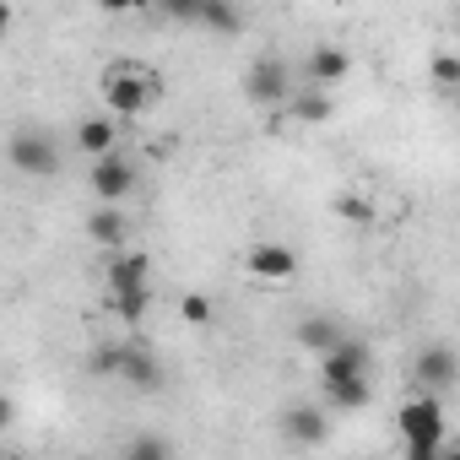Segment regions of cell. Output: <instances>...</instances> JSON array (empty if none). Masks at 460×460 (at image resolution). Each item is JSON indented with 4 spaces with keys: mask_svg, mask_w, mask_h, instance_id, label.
Listing matches in <instances>:
<instances>
[{
    "mask_svg": "<svg viewBox=\"0 0 460 460\" xmlns=\"http://www.w3.org/2000/svg\"><path fill=\"white\" fill-rule=\"evenodd\" d=\"M395 428H401V444H406L411 460H433V455L444 449V433H449L444 401H438L433 390H417V395L395 411Z\"/></svg>",
    "mask_w": 460,
    "mask_h": 460,
    "instance_id": "6da1fadb",
    "label": "cell"
},
{
    "mask_svg": "<svg viewBox=\"0 0 460 460\" xmlns=\"http://www.w3.org/2000/svg\"><path fill=\"white\" fill-rule=\"evenodd\" d=\"M93 374L119 379V385H130V390H157V385H163V363H157V352L141 347V341H109V347H98V352H93Z\"/></svg>",
    "mask_w": 460,
    "mask_h": 460,
    "instance_id": "7a4b0ae2",
    "label": "cell"
},
{
    "mask_svg": "<svg viewBox=\"0 0 460 460\" xmlns=\"http://www.w3.org/2000/svg\"><path fill=\"white\" fill-rule=\"evenodd\" d=\"M152 98H163V82L146 76L141 66H114V71H103V103H109V114L136 119V114H146Z\"/></svg>",
    "mask_w": 460,
    "mask_h": 460,
    "instance_id": "3957f363",
    "label": "cell"
},
{
    "mask_svg": "<svg viewBox=\"0 0 460 460\" xmlns=\"http://www.w3.org/2000/svg\"><path fill=\"white\" fill-rule=\"evenodd\" d=\"M6 163L17 173H28V179H49V173H60V141L44 136V130H12Z\"/></svg>",
    "mask_w": 460,
    "mask_h": 460,
    "instance_id": "277c9868",
    "label": "cell"
},
{
    "mask_svg": "<svg viewBox=\"0 0 460 460\" xmlns=\"http://www.w3.org/2000/svg\"><path fill=\"white\" fill-rule=\"evenodd\" d=\"M244 98L261 103V109H282L293 98V71L277 60V55H261L250 71H244Z\"/></svg>",
    "mask_w": 460,
    "mask_h": 460,
    "instance_id": "5b68a950",
    "label": "cell"
},
{
    "mask_svg": "<svg viewBox=\"0 0 460 460\" xmlns=\"http://www.w3.org/2000/svg\"><path fill=\"white\" fill-rule=\"evenodd\" d=\"M87 184H93V195H98V200H125V195L136 190V168H130V157H119V146H114V152L93 157Z\"/></svg>",
    "mask_w": 460,
    "mask_h": 460,
    "instance_id": "8992f818",
    "label": "cell"
},
{
    "mask_svg": "<svg viewBox=\"0 0 460 460\" xmlns=\"http://www.w3.org/2000/svg\"><path fill=\"white\" fill-rule=\"evenodd\" d=\"M411 379H417V390H433V395H444V390L460 379V358H455V347H428V352H417V363H411Z\"/></svg>",
    "mask_w": 460,
    "mask_h": 460,
    "instance_id": "52a82bcc",
    "label": "cell"
},
{
    "mask_svg": "<svg viewBox=\"0 0 460 460\" xmlns=\"http://www.w3.org/2000/svg\"><path fill=\"white\" fill-rule=\"evenodd\" d=\"M244 271H250L255 282H288V277H298V255H293L288 244H255V250L244 255Z\"/></svg>",
    "mask_w": 460,
    "mask_h": 460,
    "instance_id": "ba28073f",
    "label": "cell"
},
{
    "mask_svg": "<svg viewBox=\"0 0 460 460\" xmlns=\"http://www.w3.org/2000/svg\"><path fill=\"white\" fill-rule=\"evenodd\" d=\"M368 374V347L363 341H336L331 352H320V385H336V379H358Z\"/></svg>",
    "mask_w": 460,
    "mask_h": 460,
    "instance_id": "9c48e42d",
    "label": "cell"
},
{
    "mask_svg": "<svg viewBox=\"0 0 460 460\" xmlns=\"http://www.w3.org/2000/svg\"><path fill=\"white\" fill-rule=\"evenodd\" d=\"M277 428H282V438H288V444H304V449L331 438V417H325L320 406H288Z\"/></svg>",
    "mask_w": 460,
    "mask_h": 460,
    "instance_id": "30bf717a",
    "label": "cell"
},
{
    "mask_svg": "<svg viewBox=\"0 0 460 460\" xmlns=\"http://www.w3.org/2000/svg\"><path fill=\"white\" fill-rule=\"evenodd\" d=\"M141 288H152V266H146V255H136V250H114V261H109V293H141Z\"/></svg>",
    "mask_w": 460,
    "mask_h": 460,
    "instance_id": "8fae6325",
    "label": "cell"
},
{
    "mask_svg": "<svg viewBox=\"0 0 460 460\" xmlns=\"http://www.w3.org/2000/svg\"><path fill=\"white\" fill-rule=\"evenodd\" d=\"M125 234H130V222H125L119 200H103V206L87 217V239H93V244H103V250H119V244H125Z\"/></svg>",
    "mask_w": 460,
    "mask_h": 460,
    "instance_id": "7c38bea8",
    "label": "cell"
},
{
    "mask_svg": "<svg viewBox=\"0 0 460 460\" xmlns=\"http://www.w3.org/2000/svg\"><path fill=\"white\" fill-rule=\"evenodd\" d=\"M347 71H352V55L336 49V44H320V49L309 55V66H304V76H309L314 87H336V82H347Z\"/></svg>",
    "mask_w": 460,
    "mask_h": 460,
    "instance_id": "4fadbf2b",
    "label": "cell"
},
{
    "mask_svg": "<svg viewBox=\"0 0 460 460\" xmlns=\"http://www.w3.org/2000/svg\"><path fill=\"white\" fill-rule=\"evenodd\" d=\"M325 401H331V411H363V406L374 401V374H358V379H336V385H325Z\"/></svg>",
    "mask_w": 460,
    "mask_h": 460,
    "instance_id": "5bb4252c",
    "label": "cell"
},
{
    "mask_svg": "<svg viewBox=\"0 0 460 460\" xmlns=\"http://www.w3.org/2000/svg\"><path fill=\"white\" fill-rule=\"evenodd\" d=\"M195 22H200V28H211L217 39H234V33L244 28V17H239L234 0H200V6H195Z\"/></svg>",
    "mask_w": 460,
    "mask_h": 460,
    "instance_id": "9a60e30c",
    "label": "cell"
},
{
    "mask_svg": "<svg viewBox=\"0 0 460 460\" xmlns=\"http://www.w3.org/2000/svg\"><path fill=\"white\" fill-rule=\"evenodd\" d=\"M76 146L87 152V157H103V152H114V119H82L76 125Z\"/></svg>",
    "mask_w": 460,
    "mask_h": 460,
    "instance_id": "2e32d148",
    "label": "cell"
},
{
    "mask_svg": "<svg viewBox=\"0 0 460 460\" xmlns=\"http://www.w3.org/2000/svg\"><path fill=\"white\" fill-rule=\"evenodd\" d=\"M288 109H293V119H304V125H325V119L336 114V103H331L325 87H314V93H304V98H288Z\"/></svg>",
    "mask_w": 460,
    "mask_h": 460,
    "instance_id": "e0dca14e",
    "label": "cell"
},
{
    "mask_svg": "<svg viewBox=\"0 0 460 460\" xmlns=\"http://www.w3.org/2000/svg\"><path fill=\"white\" fill-rule=\"evenodd\" d=\"M298 341H304L309 352H331V347L341 341V325H336V320H325V314H309V320L298 325Z\"/></svg>",
    "mask_w": 460,
    "mask_h": 460,
    "instance_id": "ac0fdd59",
    "label": "cell"
},
{
    "mask_svg": "<svg viewBox=\"0 0 460 460\" xmlns=\"http://www.w3.org/2000/svg\"><path fill=\"white\" fill-rule=\"evenodd\" d=\"M109 309H114V320L141 325V320H146V309H152V288H141V293H109Z\"/></svg>",
    "mask_w": 460,
    "mask_h": 460,
    "instance_id": "d6986e66",
    "label": "cell"
},
{
    "mask_svg": "<svg viewBox=\"0 0 460 460\" xmlns=\"http://www.w3.org/2000/svg\"><path fill=\"white\" fill-rule=\"evenodd\" d=\"M179 314H184V325H200V331H206L217 309H211V298H206V293H184V298H179Z\"/></svg>",
    "mask_w": 460,
    "mask_h": 460,
    "instance_id": "ffe728a7",
    "label": "cell"
},
{
    "mask_svg": "<svg viewBox=\"0 0 460 460\" xmlns=\"http://www.w3.org/2000/svg\"><path fill=\"white\" fill-rule=\"evenodd\" d=\"M125 455H130V460H152V455H173V444H168L163 433H141V438L125 444Z\"/></svg>",
    "mask_w": 460,
    "mask_h": 460,
    "instance_id": "44dd1931",
    "label": "cell"
},
{
    "mask_svg": "<svg viewBox=\"0 0 460 460\" xmlns=\"http://www.w3.org/2000/svg\"><path fill=\"white\" fill-rule=\"evenodd\" d=\"M336 217H341V222H374V200H363V195H336Z\"/></svg>",
    "mask_w": 460,
    "mask_h": 460,
    "instance_id": "7402d4cb",
    "label": "cell"
},
{
    "mask_svg": "<svg viewBox=\"0 0 460 460\" xmlns=\"http://www.w3.org/2000/svg\"><path fill=\"white\" fill-rule=\"evenodd\" d=\"M433 82L449 93V87L460 82V60H455V55H433Z\"/></svg>",
    "mask_w": 460,
    "mask_h": 460,
    "instance_id": "603a6c76",
    "label": "cell"
},
{
    "mask_svg": "<svg viewBox=\"0 0 460 460\" xmlns=\"http://www.w3.org/2000/svg\"><path fill=\"white\" fill-rule=\"evenodd\" d=\"M157 6H163L168 17H195V6H200V0H157Z\"/></svg>",
    "mask_w": 460,
    "mask_h": 460,
    "instance_id": "cb8c5ba5",
    "label": "cell"
},
{
    "mask_svg": "<svg viewBox=\"0 0 460 460\" xmlns=\"http://www.w3.org/2000/svg\"><path fill=\"white\" fill-rule=\"evenodd\" d=\"M98 6H103V12H141L146 0H98Z\"/></svg>",
    "mask_w": 460,
    "mask_h": 460,
    "instance_id": "d4e9b609",
    "label": "cell"
},
{
    "mask_svg": "<svg viewBox=\"0 0 460 460\" xmlns=\"http://www.w3.org/2000/svg\"><path fill=\"white\" fill-rule=\"evenodd\" d=\"M17 422V401L12 395H0V428H12Z\"/></svg>",
    "mask_w": 460,
    "mask_h": 460,
    "instance_id": "484cf974",
    "label": "cell"
},
{
    "mask_svg": "<svg viewBox=\"0 0 460 460\" xmlns=\"http://www.w3.org/2000/svg\"><path fill=\"white\" fill-rule=\"evenodd\" d=\"M6 33H12V6L0 0V39H6Z\"/></svg>",
    "mask_w": 460,
    "mask_h": 460,
    "instance_id": "4316f807",
    "label": "cell"
}]
</instances>
